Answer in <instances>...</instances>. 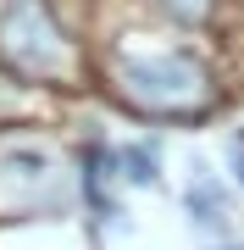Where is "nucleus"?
I'll list each match as a JSON object with an SVG mask.
<instances>
[{"mask_svg": "<svg viewBox=\"0 0 244 250\" xmlns=\"http://www.w3.org/2000/svg\"><path fill=\"white\" fill-rule=\"evenodd\" d=\"M0 56L22 78H61L67 62H73V45L56 28L45 0H6V11H0Z\"/></svg>", "mask_w": 244, "mask_h": 250, "instance_id": "2", "label": "nucleus"}, {"mask_svg": "<svg viewBox=\"0 0 244 250\" xmlns=\"http://www.w3.org/2000/svg\"><path fill=\"white\" fill-rule=\"evenodd\" d=\"M183 206H189L194 228L222 233V223H227V195H222V184L211 178V172H194V178H189V189H183Z\"/></svg>", "mask_w": 244, "mask_h": 250, "instance_id": "5", "label": "nucleus"}, {"mask_svg": "<svg viewBox=\"0 0 244 250\" xmlns=\"http://www.w3.org/2000/svg\"><path fill=\"white\" fill-rule=\"evenodd\" d=\"M117 95L145 117H206L217 89H211L206 62L189 50H155V56H122L117 62Z\"/></svg>", "mask_w": 244, "mask_h": 250, "instance_id": "1", "label": "nucleus"}, {"mask_svg": "<svg viewBox=\"0 0 244 250\" xmlns=\"http://www.w3.org/2000/svg\"><path fill=\"white\" fill-rule=\"evenodd\" d=\"M78 184H83V206L94 211V223H117V200H111L117 167H111V150H106L100 139L78 156Z\"/></svg>", "mask_w": 244, "mask_h": 250, "instance_id": "4", "label": "nucleus"}, {"mask_svg": "<svg viewBox=\"0 0 244 250\" xmlns=\"http://www.w3.org/2000/svg\"><path fill=\"white\" fill-rule=\"evenodd\" d=\"M161 6H167V17L183 22V28H200L211 17V0H161Z\"/></svg>", "mask_w": 244, "mask_h": 250, "instance_id": "7", "label": "nucleus"}, {"mask_svg": "<svg viewBox=\"0 0 244 250\" xmlns=\"http://www.w3.org/2000/svg\"><path fill=\"white\" fill-rule=\"evenodd\" d=\"M227 161H233V178L244 184V134H233V139H227Z\"/></svg>", "mask_w": 244, "mask_h": 250, "instance_id": "8", "label": "nucleus"}, {"mask_svg": "<svg viewBox=\"0 0 244 250\" xmlns=\"http://www.w3.org/2000/svg\"><path fill=\"white\" fill-rule=\"evenodd\" d=\"M39 200L56 206V156L45 145H6L0 150V211H39Z\"/></svg>", "mask_w": 244, "mask_h": 250, "instance_id": "3", "label": "nucleus"}, {"mask_svg": "<svg viewBox=\"0 0 244 250\" xmlns=\"http://www.w3.org/2000/svg\"><path fill=\"white\" fill-rule=\"evenodd\" d=\"M111 167H117V184H139V189H150L161 178V161H155L150 145H122V150H111Z\"/></svg>", "mask_w": 244, "mask_h": 250, "instance_id": "6", "label": "nucleus"}]
</instances>
